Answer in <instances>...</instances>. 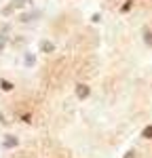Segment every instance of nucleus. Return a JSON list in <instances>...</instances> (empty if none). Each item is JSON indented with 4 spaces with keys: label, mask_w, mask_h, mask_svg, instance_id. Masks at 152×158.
<instances>
[{
    "label": "nucleus",
    "mask_w": 152,
    "mask_h": 158,
    "mask_svg": "<svg viewBox=\"0 0 152 158\" xmlns=\"http://www.w3.org/2000/svg\"><path fill=\"white\" fill-rule=\"evenodd\" d=\"M146 44H148V47H152V34H148V36H146Z\"/></svg>",
    "instance_id": "obj_8"
},
{
    "label": "nucleus",
    "mask_w": 152,
    "mask_h": 158,
    "mask_svg": "<svg viewBox=\"0 0 152 158\" xmlns=\"http://www.w3.org/2000/svg\"><path fill=\"white\" fill-rule=\"evenodd\" d=\"M129 9H131V2H125V4H123V13H127Z\"/></svg>",
    "instance_id": "obj_7"
},
{
    "label": "nucleus",
    "mask_w": 152,
    "mask_h": 158,
    "mask_svg": "<svg viewBox=\"0 0 152 158\" xmlns=\"http://www.w3.org/2000/svg\"><path fill=\"white\" fill-rule=\"evenodd\" d=\"M76 95H78L80 99H85L89 95V86L87 85H78V86H76Z\"/></svg>",
    "instance_id": "obj_1"
},
{
    "label": "nucleus",
    "mask_w": 152,
    "mask_h": 158,
    "mask_svg": "<svg viewBox=\"0 0 152 158\" xmlns=\"http://www.w3.org/2000/svg\"><path fill=\"white\" fill-rule=\"evenodd\" d=\"M38 17V13H32V15H21V21H30V19H34Z\"/></svg>",
    "instance_id": "obj_6"
},
{
    "label": "nucleus",
    "mask_w": 152,
    "mask_h": 158,
    "mask_svg": "<svg viewBox=\"0 0 152 158\" xmlns=\"http://www.w3.org/2000/svg\"><path fill=\"white\" fill-rule=\"evenodd\" d=\"M141 137H144V139H152V124H150V127H146V129L141 131Z\"/></svg>",
    "instance_id": "obj_3"
},
{
    "label": "nucleus",
    "mask_w": 152,
    "mask_h": 158,
    "mask_svg": "<svg viewBox=\"0 0 152 158\" xmlns=\"http://www.w3.org/2000/svg\"><path fill=\"white\" fill-rule=\"evenodd\" d=\"M40 49L44 51V53H51V51L55 49V47H53V42H49V40H44V42L40 44Z\"/></svg>",
    "instance_id": "obj_2"
},
{
    "label": "nucleus",
    "mask_w": 152,
    "mask_h": 158,
    "mask_svg": "<svg viewBox=\"0 0 152 158\" xmlns=\"http://www.w3.org/2000/svg\"><path fill=\"white\" fill-rule=\"evenodd\" d=\"M4 146H6V148L17 146V139H15V137H6V139H4Z\"/></svg>",
    "instance_id": "obj_4"
},
{
    "label": "nucleus",
    "mask_w": 152,
    "mask_h": 158,
    "mask_svg": "<svg viewBox=\"0 0 152 158\" xmlns=\"http://www.w3.org/2000/svg\"><path fill=\"white\" fill-rule=\"evenodd\" d=\"M0 86H2L4 91H11V89H13V85L9 82V80H0Z\"/></svg>",
    "instance_id": "obj_5"
},
{
    "label": "nucleus",
    "mask_w": 152,
    "mask_h": 158,
    "mask_svg": "<svg viewBox=\"0 0 152 158\" xmlns=\"http://www.w3.org/2000/svg\"><path fill=\"white\" fill-rule=\"evenodd\" d=\"M125 158H135V152H127Z\"/></svg>",
    "instance_id": "obj_9"
}]
</instances>
